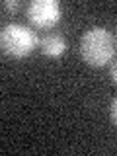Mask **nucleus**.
I'll return each mask as SVG.
<instances>
[{
	"instance_id": "2",
	"label": "nucleus",
	"mask_w": 117,
	"mask_h": 156,
	"mask_svg": "<svg viewBox=\"0 0 117 156\" xmlns=\"http://www.w3.org/2000/svg\"><path fill=\"white\" fill-rule=\"evenodd\" d=\"M0 45L6 55L14 58H23L31 55V51L39 45V39L29 27L20 23H8L2 27V33H0Z\"/></svg>"
},
{
	"instance_id": "4",
	"label": "nucleus",
	"mask_w": 117,
	"mask_h": 156,
	"mask_svg": "<svg viewBox=\"0 0 117 156\" xmlns=\"http://www.w3.org/2000/svg\"><path fill=\"white\" fill-rule=\"evenodd\" d=\"M39 47H41V53L51 58H58L61 55H65L66 51V41L61 33H47L39 39Z\"/></svg>"
},
{
	"instance_id": "6",
	"label": "nucleus",
	"mask_w": 117,
	"mask_h": 156,
	"mask_svg": "<svg viewBox=\"0 0 117 156\" xmlns=\"http://www.w3.org/2000/svg\"><path fill=\"white\" fill-rule=\"evenodd\" d=\"M111 119H113V123L117 125V100L111 104Z\"/></svg>"
},
{
	"instance_id": "1",
	"label": "nucleus",
	"mask_w": 117,
	"mask_h": 156,
	"mask_svg": "<svg viewBox=\"0 0 117 156\" xmlns=\"http://www.w3.org/2000/svg\"><path fill=\"white\" fill-rule=\"evenodd\" d=\"M80 55L90 66H104L115 55V41L104 27H92L82 35Z\"/></svg>"
},
{
	"instance_id": "3",
	"label": "nucleus",
	"mask_w": 117,
	"mask_h": 156,
	"mask_svg": "<svg viewBox=\"0 0 117 156\" xmlns=\"http://www.w3.org/2000/svg\"><path fill=\"white\" fill-rule=\"evenodd\" d=\"M29 22L39 29H49L61 20V6L57 0H33L26 10Z\"/></svg>"
},
{
	"instance_id": "5",
	"label": "nucleus",
	"mask_w": 117,
	"mask_h": 156,
	"mask_svg": "<svg viewBox=\"0 0 117 156\" xmlns=\"http://www.w3.org/2000/svg\"><path fill=\"white\" fill-rule=\"evenodd\" d=\"M18 6H20V4L16 2V0H6V2L2 4V8L6 10V12H16V10H18Z\"/></svg>"
},
{
	"instance_id": "7",
	"label": "nucleus",
	"mask_w": 117,
	"mask_h": 156,
	"mask_svg": "<svg viewBox=\"0 0 117 156\" xmlns=\"http://www.w3.org/2000/svg\"><path fill=\"white\" fill-rule=\"evenodd\" d=\"M111 78H113V82L117 84V62H115L113 66H111Z\"/></svg>"
}]
</instances>
